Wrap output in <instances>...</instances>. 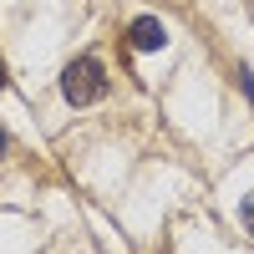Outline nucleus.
Wrapping results in <instances>:
<instances>
[{"label": "nucleus", "instance_id": "nucleus-1", "mask_svg": "<svg viewBox=\"0 0 254 254\" xmlns=\"http://www.w3.org/2000/svg\"><path fill=\"white\" fill-rule=\"evenodd\" d=\"M102 92H107V71H102L97 56H76L66 71H61V97L71 102V107H87V102H97Z\"/></svg>", "mask_w": 254, "mask_h": 254}, {"label": "nucleus", "instance_id": "nucleus-2", "mask_svg": "<svg viewBox=\"0 0 254 254\" xmlns=\"http://www.w3.org/2000/svg\"><path fill=\"white\" fill-rule=\"evenodd\" d=\"M127 41H132V51H158L163 41H168V31H163L158 15H137L132 26H127Z\"/></svg>", "mask_w": 254, "mask_h": 254}, {"label": "nucleus", "instance_id": "nucleus-3", "mask_svg": "<svg viewBox=\"0 0 254 254\" xmlns=\"http://www.w3.org/2000/svg\"><path fill=\"white\" fill-rule=\"evenodd\" d=\"M239 214H244V229H249V234H254V193L239 203Z\"/></svg>", "mask_w": 254, "mask_h": 254}, {"label": "nucleus", "instance_id": "nucleus-4", "mask_svg": "<svg viewBox=\"0 0 254 254\" xmlns=\"http://www.w3.org/2000/svg\"><path fill=\"white\" fill-rule=\"evenodd\" d=\"M0 92H5V66H0Z\"/></svg>", "mask_w": 254, "mask_h": 254}, {"label": "nucleus", "instance_id": "nucleus-5", "mask_svg": "<svg viewBox=\"0 0 254 254\" xmlns=\"http://www.w3.org/2000/svg\"><path fill=\"white\" fill-rule=\"evenodd\" d=\"M0 153H5V132H0Z\"/></svg>", "mask_w": 254, "mask_h": 254}]
</instances>
